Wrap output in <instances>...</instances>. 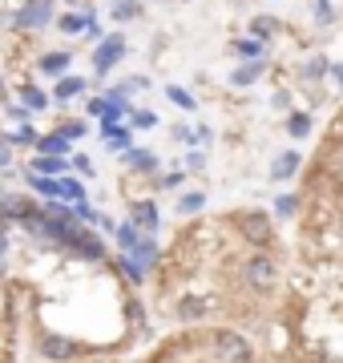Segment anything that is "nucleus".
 Returning <instances> with one entry per match:
<instances>
[{"instance_id":"f257e3e1","label":"nucleus","mask_w":343,"mask_h":363,"mask_svg":"<svg viewBox=\"0 0 343 363\" xmlns=\"http://www.w3.org/2000/svg\"><path fill=\"white\" fill-rule=\"evenodd\" d=\"M235 230L242 234V242H251L254 250H271L275 247V218L266 210H238L230 214Z\"/></svg>"},{"instance_id":"f03ea898","label":"nucleus","mask_w":343,"mask_h":363,"mask_svg":"<svg viewBox=\"0 0 343 363\" xmlns=\"http://www.w3.org/2000/svg\"><path fill=\"white\" fill-rule=\"evenodd\" d=\"M242 286L247 291H254V295H271L279 286V262L266 255V250H254L251 259L242 262Z\"/></svg>"},{"instance_id":"7ed1b4c3","label":"nucleus","mask_w":343,"mask_h":363,"mask_svg":"<svg viewBox=\"0 0 343 363\" xmlns=\"http://www.w3.org/2000/svg\"><path fill=\"white\" fill-rule=\"evenodd\" d=\"M210 351L218 363H254V347L247 343V335H238L230 327H218L210 335Z\"/></svg>"},{"instance_id":"20e7f679","label":"nucleus","mask_w":343,"mask_h":363,"mask_svg":"<svg viewBox=\"0 0 343 363\" xmlns=\"http://www.w3.org/2000/svg\"><path fill=\"white\" fill-rule=\"evenodd\" d=\"M81 343L73 335H61V331H45V335L37 339V355L45 363H73L81 355Z\"/></svg>"},{"instance_id":"39448f33","label":"nucleus","mask_w":343,"mask_h":363,"mask_svg":"<svg viewBox=\"0 0 343 363\" xmlns=\"http://www.w3.org/2000/svg\"><path fill=\"white\" fill-rule=\"evenodd\" d=\"M121 57H125V37L121 33H109V37L97 40V49H93V77H109L113 69L121 65Z\"/></svg>"},{"instance_id":"423d86ee","label":"nucleus","mask_w":343,"mask_h":363,"mask_svg":"<svg viewBox=\"0 0 343 363\" xmlns=\"http://www.w3.org/2000/svg\"><path fill=\"white\" fill-rule=\"evenodd\" d=\"M53 21V0H25V9L13 16V28H25V33H37Z\"/></svg>"},{"instance_id":"0eeeda50","label":"nucleus","mask_w":343,"mask_h":363,"mask_svg":"<svg viewBox=\"0 0 343 363\" xmlns=\"http://www.w3.org/2000/svg\"><path fill=\"white\" fill-rule=\"evenodd\" d=\"M121 157V166L130 169V174H137V178H158V169H162V157L154 154V150H137V145H130Z\"/></svg>"},{"instance_id":"6e6552de","label":"nucleus","mask_w":343,"mask_h":363,"mask_svg":"<svg viewBox=\"0 0 343 363\" xmlns=\"http://www.w3.org/2000/svg\"><path fill=\"white\" fill-rule=\"evenodd\" d=\"M130 218L142 226L145 234H154L158 230V222H162V210L154 198H130Z\"/></svg>"},{"instance_id":"1a4fd4ad","label":"nucleus","mask_w":343,"mask_h":363,"mask_svg":"<svg viewBox=\"0 0 343 363\" xmlns=\"http://www.w3.org/2000/svg\"><path fill=\"white\" fill-rule=\"evenodd\" d=\"M299 169H303V154H299V150H283V154H275V162H271V182H291Z\"/></svg>"},{"instance_id":"9d476101","label":"nucleus","mask_w":343,"mask_h":363,"mask_svg":"<svg viewBox=\"0 0 343 363\" xmlns=\"http://www.w3.org/2000/svg\"><path fill=\"white\" fill-rule=\"evenodd\" d=\"M130 255H133L137 262H142L145 271H158V267H162V242L154 238V234H142V242H137V247H133Z\"/></svg>"},{"instance_id":"9b49d317","label":"nucleus","mask_w":343,"mask_h":363,"mask_svg":"<svg viewBox=\"0 0 343 363\" xmlns=\"http://www.w3.org/2000/svg\"><path fill=\"white\" fill-rule=\"evenodd\" d=\"M89 89V81L77 77V73H61L53 85V101H73V97H81V93Z\"/></svg>"},{"instance_id":"f8f14e48","label":"nucleus","mask_w":343,"mask_h":363,"mask_svg":"<svg viewBox=\"0 0 343 363\" xmlns=\"http://www.w3.org/2000/svg\"><path fill=\"white\" fill-rule=\"evenodd\" d=\"M25 169H33V174H53V178H61V174H69V157H57V154H33Z\"/></svg>"},{"instance_id":"ddd939ff","label":"nucleus","mask_w":343,"mask_h":363,"mask_svg":"<svg viewBox=\"0 0 343 363\" xmlns=\"http://www.w3.org/2000/svg\"><path fill=\"white\" fill-rule=\"evenodd\" d=\"M109 262H113V267H118L121 274H125V283H130V286H142V283H145V274H150V271L142 267V262L133 259V255H125V250H118V255H113Z\"/></svg>"},{"instance_id":"4468645a","label":"nucleus","mask_w":343,"mask_h":363,"mask_svg":"<svg viewBox=\"0 0 343 363\" xmlns=\"http://www.w3.org/2000/svg\"><path fill=\"white\" fill-rule=\"evenodd\" d=\"M33 150H37V154H57V157H69V154H73V142H69L65 133H57V130H53V133H40Z\"/></svg>"},{"instance_id":"2eb2a0df","label":"nucleus","mask_w":343,"mask_h":363,"mask_svg":"<svg viewBox=\"0 0 343 363\" xmlns=\"http://www.w3.org/2000/svg\"><path fill=\"white\" fill-rule=\"evenodd\" d=\"M210 298H198V295H190V298H182V303H178V319H182V323H198V319H206V315H210Z\"/></svg>"},{"instance_id":"dca6fc26","label":"nucleus","mask_w":343,"mask_h":363,"mask_svg":"<svg viewBox=\"0 0 343 363\" xmlns=\"http://www.w3.org/2000/svg\"><path fill=\"white\" fill-rule=\"evenodd\" d=\"M25 182L33 186V194H40V198H61V178H53V174H33V169H25Z\"/></svg>"},{"instance_id":"f3484780","label":"nucleus","mask_w":343,"mask_h":363,"mask_svg":"<svg viewBox=\"0 0 343 363\" xmlns=\"http://www.w3.org/2000/svg\"><path fill=\"white\" fill-rule=\"evenodd\" d=\"M142 226H137V222H121V226H118V230H113V247H118V250H125V255H130V250L133 247H137V242H142Z\"/></svg>"},{"instance_id":"a211bd4d","label":"nucleus","mask_w":343,"mask_h":363,"mask_svg":"<svg viewBox=\"0 0 343 363\" xmlns=\"http://www.w3.org/2000/svg\"><path fill=\"white\" fill-rule=\"evenodd\" d=\"M89 21H97V13H93V9H81V13H65L61 21H57V28H61V33H69V37H81Z\"/></svg>"},{"instance_id":"6ab92c4d","label":"nucleus","mask_w":343,"mask_h":363,"mask_svg":"<svg viewBox=\"0 0 343 363\" xmlns=\"http://www.w3.org/2000/svg\"><path fill=\"white\" fill-rule=\"evenodd\" d=\"M69 65H73L69 52H45V57L37 61V69L45 73V77H61V73H69Z\"/></svg>"},{"instance_id":"aec40b11","label":"nucleus","mask_w":343,"mask_h":363,"mask_svg":"<svg viewBox=\"0 0 343 363\" xmlns=\"http://www.w3.org/2000/svg\"><path fill=\"white\" fill-rule=\"evenodd\" d=\"M266 61H247V65H238L235 73H230V85H238V89H247V85H254V81L263 77Z\"/></svg>"},{"instance_id":"412c9836","label":"nucleus","mask_w":343,"mask_h":363,"mask_svg":"<svg viewBox=\"0 0 343 363\" xmlns=\"http://www.w3.org/2000/svg\"><path fill=\"white\" fill-rule=\"evenodd\" d=\"M235 52L242 57V61H266V40H259V37H238V40H235Z\"/></svg>"},{"instance_id":"4be33fe9","label":"nucleus","mask_w":343,"mask_h":363,"mask_svg":"<svg viewBox=\"0 0 343 363\" xmlns=\"http://www.w3.org/2000/svg\"><path fill=\"white\" fill-rule=\"evenodd\" d=\"M21 101H25L28 113H40V109H49L53 97H49V93H40L37 85H21Z\"/></svg>"},{"instance_id":"5701e85b","label":"nucleus","mask_w":343,"mask_h":363,"mask_svg":"<svg viewBox=\"0 0 343 363\" xmlns=\"http://www.w3.org/2000/svg\"><path fill=\"white\" fill-rule=\"evenodd\" d=\"M283 125H287L291 138H311V113H299V109H291Z\"/></svg>"},{"instance_id":"b1692460","label":"nucleus","mask_w":343,"mask_h":363,"mask_svg":"<svg viewBox=\"0 0 343 363\" xmlns=\"http://www.w3.org/2000/svg\"><path fill=\"white\" fill-rule=\"evenodd\" d=\"M166 97H170V101L178 105V109H182V113H194V109H198V101H194V93H190V89H182V85H166Z\"/></svg>"},{"instance_id":"393cba45","label":"nucleus","mask_w":343,"mask_h":363,"mask_svg":"<svg viewBox=\"0 0 343 363\" xmlns=\"http://www.w3.org/2000/svg\"><path fill=\"white\" fill-rule=\"evenodd\" d=\"M202 210H206V194H202V190L178 198V214H182V218H190V214H202Z\"/></svg>"},{"instance_id":"a878e982","label":"nucleus","mask_w":343,"mask_h":363,"mask_svg":"<svg viewBox=\"0 0 343 363\" xmlns=\"http://www.w3.org/2000/svg\"><path fill=\"white\" fill-rule=\"evenodd\" d=\"M61 198L65 202H81L85 198V182L73 178V174H61Z\"/></svg>"},{"instance_id":"bb28decb","label":"nucleus","mask_w":343,"mask_h":363,"mask_svg":"<svg viewBox=\"0 0 343 363\" xmlns=\"http://www.w3.org/2000/svg\"><path fill=\"white\" fill-rule=\"evenodd\" d=\"M303 77H307V81L331 77V61H327V57H311V61H303Z\"/></svg>"},{"instance_id":"cd10ccee","label":"nucleus","mask_w":343,"mask_h":363,"mask_svg":"<svg viewBox=\"0 0 343 363\" xmlns=\"http://www.w3.org/2000/svg\"><path fill=\"white\" fill-rule=\"evenodd\" d=\"M299 206H303V202H299V194H279L275 198V218H295V214H299Z\"/></svg>"},{"instance_id":"c85d7f7f","label":"nucleus","mask_w":343,"mask_h":363,"mask_svg":"<svg viewBox=\"0 0 343 363\" xmlns=\"http://www.w3.org/2000/svg\"><path fill=\"white\" fill-rule=\"evenodd\" d=\"M137 16H142V4L137 0H113V21L125 25V21H137Z\"/></svg>"},{"instance_id":"c756f323","label":"nucleus","mask_w":343,"mask_h":363,"mask_svg":"<svg viewBox=\"0 0 343 363\" xmlns=\"http://www.w3.org/2000/svg\"><path fill=\"white\" fill-rule=\"evenodd\" d=\"M37 138H40V133L33 130L28 121H21V125H16L13 133H9V142H13V145H25V150H28V145H37Z\"/></svg>"},{"instance_id":"7c9ffc66","label":"nucleus","mask_w":343,"mask_h":363,"mask_svg":"<svg viewBox=\"0 0 343 363\" xmlns=\"http://www.w3.org/2000/svg\"><path fill=\"white\" fill-rule=\"evenodd\" d=\"M57 133H65L69 142H81V138L89 133V125H85V121H77V117H65V121L57 125Z\"/></svg>"},{"instance_id":"2f4dec72","label":"nucleus","mask_w":343,"mask_h":363,"mask_svg":"<svg viewBox=\"0 0 343 363\" xmlns=\"http://www.w3.org/2000/svg\"><path fill=\"white\" fill-rule=\"evenodd\" d=\"M275 28H279V21H275V16H254V21H251V37L266 40L271 33H275Z\"/></svg>"},{"instance_id":"473e14b6","label":"nucleus","mask_w":343,"mask_h":363,"mask_svg":"<svg viewBox=\"0 0 343 363\" xmlns=\"http://www.w3.org/2000/svg\"><path fill=\"white\" fill-rule=\"evenodd\" d=\"M69 166L77 169L81 178H93V174H97V166H93V157H89V154H77V150L69 154Z\"/></svg>"},{"instance_id":"72a5a7b5","label":"nucleus","mask_w":343,"mask_h":363,"mask_svg":"<svg viewBox=\"0 0 343 363\" xmlns=\"http://www.w3.org/2000/svg\"><path fill=\"white\" fill-rule=\"evenodd\" d=\"M130 125L133 130H154V125H158V113H150V109H130Z\"/></svg>"},{"instance_id":"f704fd0d","label":"nucleus","mask_w":343,"mask_h":363,"mask_svg":"<svg viewBox=\"0 0 343 363\" xmlns=\"http://www.w3.org/2000/svg\"><path fill=\"white\" fill-rule=\"evenodd\" d=\"M125 319H130L133 331H142V327H145V307L137 303V298H130V303H125Z\"/></svg>"},{"instance_id":"c9c22d12","label":"nucleus","mask_w":343,"mask_h":363,"mask_svg":"<svg viewBox=\"0 0 343 363\" xmlns=\"http://www.w3.org/2000/svg\"><path fill=\"white\" fill-rule=\"evenodd\" d=\"M311 13H315V21H319L323 28L335 21V9H331V0H311Z\"/></svg>"},{"instance_id":"e433bc0d","label":"nucleus","mask_w":343,"mask_h":363,"mask_svg":"<svg viewBox=\"0 0 343 363\" xmlns=\"http://www.w3.org/2000/svg\"><path fill=\"white\" fill-rule=\"evenodd\" d=\"M182 182H186V174H182V169H166V174L158 169V190H178Z\"/></svg>"},{"instance_id":"4c0bfd02","label":"nucleus","mask_w":343,"mask_h":363,"mask_svg":"<svg viewBox=\"0 0 343 363\" xmlns=\"http://www.w3.org/2000/svg\"><path fill=\"white\" fill-rule=\"evenodd\" d=\"M186 169H194V174L206 169V154H202L198 145H190V150H186Z\"/></svg>"},{"instance_id":"58836bf2","label":"nucleus","mask_w":343,"mask_h":363,"mask_svg":"<svg viewBox=\"0 0 343 363\" xmlns=\"http://www.w3.org/2000/svg\"><path fill=\"white\" fill-rule=\"evenodd\" d=\"M9 166H13V142L0 138V169H9Z\"/></svg>"},{"instance_id":"ea45409f","label":"nucleus","mask_w":343,"mask_h":363,"mask_svg":"<svg viewBox=\"0 0 343 363\" xmlns=\"http://www.w3.org/2000/svg\"><path fill=\"white\" fill-rule=\"evenodd\" d=\"M174 142H186V145H194V130H186V125H174Z\"/></svg>"},{"instance_id":"a19ab883","label":"nucleus","mask_w":343,"mask_h":363,"mask_svg":"<svg viewBox=\"0 0 343 363\" xmlns=\"http://www.w3.org/2000/svg\"><path fill=\"white\" fill-rule=\"evenodd\" d=\"M125 89H130V93H133V89H150V77H142V73H133V77L125 81Z\"/></svg>"},{"instance_id":"79ce46f5","label":"nucleus","mask_w":343,"mask_h":363,"mask_svg":"<svg viewBox=\"0 0 343 363\" xmlns=\"http://www.w3.org/2000/svg\"><path fill=\"white\" fill-rule=\"evenodd\" d=\"M97 226H101L106 234H113V230H118V222L109 218V214H101V210H97Z\"/></svg>"},{"instance_id":"37998d69","label":"nucleus","mask_w":343,"mask_h":363,"mask_svg":"<svg viewBox=\"0 0 343 363\" xmlns=\"http://www.w3.org/2000/svg\"><path fill=\"white\" fill-rule=\"evenodd\" d=\"M85 37H89V40H101V37H106V28L97 25V21H89V25H85Z\"/></svg>"},{"instance_id":"c03bdc74","label":"nucleus","mask_w":343,"mask_h":363,"mask_svg":"<svg viewBox=\"0 0 343 363\" xmlns=\"http://www.w3.org/2000/svg\"><path fill=\"white\" fill-rule=\"evenodd\" d=\"M9 117H13V121H28V109L25 105H9Z\"/></svg>"},{"instance_id":"a18cd8bd","label":"nucleus","mask_w":343,"mask_h":363,"mask_svg":"<svg viewBox=\"0 0 343 363\" xmlns=\"http://www.w3.org/2000/svg\"><path fill=\"white\" fill-rule=\"evenodd\" d=\"M271 105H275V109H287V105H291V97H287L283 89H279V93H275V101H271Z\"/></svg>"},{"instance_id":"49530a36","label":"nucleus","mask_w":343,"mask_h":363,"mask_svg":"<svg viewBox=\"0 0 343 363\" xmlns=\"http://www.w3.org/2000/svg\"><path fill=\"white\" fill-rule=\"evenodd\" d=\"M9 255V230H0V259Z\"/></svg>"},{"instance_id":"de8ad7c7","label":"nucleus","mask_w":343,"mask_h":363,"mask_svg":"<svg viewBox=\"0 0 343 363\" xmlns=\"http://www.w3.org/2000/svg\"><path fill=\"white\" fill-rule=\"evenodd\" d=\"M331 77H335V85H343V65H331Z\"/></svg>"},{"instance_id":"09e8293b","label":"nucleus","mask_w":343,"mask_h":363,"mask_svg":"<svg viewBox=\"0 0 343 363\" xmlns=\"http://www.w3.org/2000/svg\"><path fill=\"white\" fill-rule=\"evenodd\" d=\"M0 89H4V77H0Z\"/></svg>"},{"instance_id":"8fccbe9b","label":"nucleus","mask_w":343,"mask_h":363,"mask_svg":"<svg viewBox=\"0 0 343 363\" xmlns=\"http://www.w3.org/2000/svg\"><path fill=\"white\" fill-rule=\"evenodd\" d=\"M101 363H109V359H101Z\"/></svg>"},{"instance_id":"3c124183","label":"nucleus","mask_w":343,"mask_h":363,"mask_svg":"<svg viewBox=\"0 0 343 363\" xmlns=\"http://www.w3.org/2000/svg\"><path fill=\"white\" fill-rule=\"evenodd\" d=\"M0 194H4V190H0Z\"/></svg>"}]
</instances>
